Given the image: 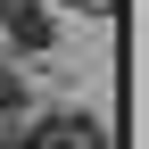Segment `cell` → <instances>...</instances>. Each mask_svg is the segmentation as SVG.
<instances>
[{
    "label": "cell",
    "instance_id": "7a4b0ae2",
    "mask_svg": "<svg viewBox=\"0 0 149 149\" xmlns=\"http://www.w3.org/2000/svg\"><path fill=\"white\" fill-rule=\"evenodd\" d=\"M8 42H17V50H50V42H58V25H50V8H42V0L8 17Z\"/></svg>",
    "mask_w": 149,
    "mask_h": 149
},
{
    "label": "cell",
    "instance_id": "6da1fadb",
    "mask_svg": "<svg viewBox=\"0 0 149 149\" xmlns=\"http://www.w3.org/2000/svg\"><path fill=\"white\" fill-rule=\"evenodd\" d=\"M100 116H83V108H66V116H42L33 133H8L0 149H100Z\"/></svg>",
    "mask_w": 149,
    "mask_h": 149
},
{
    "label": "cell",
    "instance_id": "3957f363",
    "mask_svg": "<svg viewBox=\"0 0 149 149\" xmlns=\"http://www.w3.org/2000/svg\"><path fill=\"white\" fill-rule=\"evenodd\" d=\"M17 108H25V83H17V74H8V66H0V141H8V133H17Z\"/></svg>",
    "mask_w": 149,
    "mask_h": 149
},
{
    "label": "cell",
    "instance_id": "277c9868",
    "mask_svg": "<svg viewBox=\"0 0 149 149\" xmlns=\"http://www.w3.org/2000/svg\"><path fill=\"white\" fill-rule=\"evenodd\" d=\"M17 8H33V0H0V25H8V17H17Z\"/></svg>",
    "mask_w": 149,
    "mask_h": 149
}]
</instances>
